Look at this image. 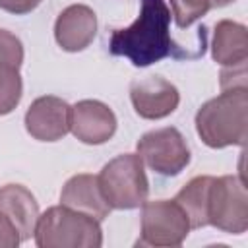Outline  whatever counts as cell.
I'll use <instances>...</instances> for the list:
<instances>
[{
  "instance_id": "6da1fadb",
  "label": "cell",
  "mask_w": 248,
  "mask_h": 248,
  "mask_svg": "<svg viewBox=\"0 0 248 248\" xmlns=\"http://www.w3.org/2000/svg\"><path fill=\"white\" fill-rule=\"evenodd\" d=\"M108 50L114 56L128 58L136 68L151 66L174 52L170 37V8L165 0H141L138 19L114 29L108 39Z\"/></svg>"
},
{
  "instance_id": "7a4b0ae2",
  "label": "cell",
  "mask_w": 248,
  "mask_h": 248,
  "mask_svg": "<svg viewBox=\"0 0 248 248\" xmlns=\"http://www.w3.org/2000/svg\"><path fill=\"white\" fill-rule=\"evenodd\" d=\"M248 128V91L246 87L225 89L209 99L196 112V132L207 147L223 149L244 145Z\"/></svg>"
},
{
  "instance_id": "3957f363",
  "label": "cell",
  "mask_w": 248,
  "mask_h": 248,
  "mask_svg": "<svg viewBox=\"0 0 248 248\" xmlns=\"http://www.w3.org/2000/svg\"><path fill=\"white\" fill-rule=\"evenodd\" d=\"M33 236L39 248H99L103 244L101 221L62 203L39 215Z\"/></svg>"
},
{
  "instance_id": "277c9868",
  "label": "cell",
  "mask_w": 248,
  "mask_h": 248,
  "mask_svg": "<svg viewBox=\"0 0 248 248\" xmlns=\"http://www.w3.org/2000/svg\"><path fill=\"white\" fill-rule=\"evenodd\" d=\"M97 178L110 209H136L147 200L149 182L138 153H122L110 159Z\"/></svg>"
},
{
  "instance_id": "5b68a950",
  "label": "cell",
  "mask_w": 248,
  "mask_h": 248,
  "mask_svg": "<svg viewBox=\"0 0 248 248\" xmlns=\"http://www.w3.org/2000/svg\"><path fill=\"white\" fill-rule=\"evenodd\" d=\"M207 223L231 234H242L248 229V194L244 180L234 174L213 176L209 188Z\"/></svg>"
},
{
  "instance_id": "8992f818",
  "label": "cell",
  "mask_w": 248,
  "mask_h": 248,
  "mask_svg": "<svg viewBox=\"0 0 248 248\" xmlns=\"http://www.w3.org/2000/svg\"><path fill=\"white\" fill-rule=\"evenodd\" d=\"M190 232V221L174 200L141 203L140 246H180Z\"/></svg>"
},
{
  "instance_id": "52a82bcc",
  "label": "cell",
  "mask_w": 248,
  "mask_h": 248,
  "mask_svg": "<svg viewBox=\"0 0 248 248\" xmlns=\"http://www.w3.org/2000/svg\"><path fill=\"white\" fill-rule=\"evenodd\" d=\"M138 155L157 174L176 176L190 163V147L174 126L143 134L138 141Z\"/></svg>"
},
{
  "instance_id": "ba28073f",
  "label": "cell",
  "mask_w": 248,
  "mask_h": 248,
  "mask_svg": "<svg viewBox=\"0 0 248 248\" xmlns=\"http://www.w3.org/2000/svg\"><path fill=\"white\" fill-rule=\"evenodd\" d=\"M130 101L138 116L145 120H161L176 110L180 93L176 85L163 76H147L132 81Z\"/></svg>"
},
{
  "instance_id": "9c48e42d",
  "label": "cell",
  "mask_w": 248,
  "mask_h": 248,
  "mask_svg": "<svg viewBox=\"0 0 248 248\" xmlns=\"http://www.w3.org/2000/svg\"><path fill=\"white\" fill-rule=\"evenodd\" d=\"M70 132L87 145H101L116 132V116L108 105L83 99L70 107Z\"/></svg>"
},
{
  "instance_id": "30bf717a",
  "label": "cell",
  "mask_w": 248,
  "mask_h": 248,
  "mask_svg": "<svg viewBox=\"0 0 248 248\" xmlns=\"http://www.w3.org/2000/svg\"><path fill=\"white\" fill-rule=\"evenodd\" d=\"M25 130L39 141H58L70 132V105L54 95L35 99L25 112Z\"/></svg>"
},
{
  "instance_id": "8fae6325",
  "label": "cell",
  "mask_w": 248,
  "mask_h": 248,
  "mask_svg": "<svg viewBox=\"0 0 248 248\" xmlns=\"http://www.w3.org/2000/svg\"><path fill=\"white\" fill-rule=\"evenodd\" d=\"M97 35V16L85 4H72L64 8L54 23V39L66 52H79L87 48Z\"/></svg>"
},
{
  "instance_id": "7c38bea8",
  "label": "cell",
  "mask_w": 248,
  "mask_h": 248,
  "mask_svg": "<svg viewBox=\"0 0 248 248\" xmlns=\"http://www.w3.org/2000/svg\"><path fill=\"white\" fill-rule=\"evenodd\" d=\"M60 203L74 211L85 213L97 221H103L110 213V205L107 203L101 192L99 178L95 174H85V172L66 180L60 192Z\"/></svg>"
},
{
  "instance_id": "4fadbf2b",
  "label": "cell",
  "mask_w": 248,
  "mask_h": 248,
  "mask_svg": "<svg viewBox=\"0 0 248 248\" xmlns=\"http://www.w3.org/2000/svg\"><path fill=\"white\" fill-rule=\"evenodd\" d=\"M211 56L223 68H240L248 60V33L242 23L221 19L213 27Z\"/></svg>"
},
{
  "instance_id": "5bb4252c",
  "label": "cell",
  "mask_w": 248,
  "mask_h": 248,
  "mask_svg": "<svg viewBox=\"0 0 248 248\" xmlns=\"http://www.w3.org/2000/svg\"><path fill=\"white\" fill-rule=\"evenodd\" d=\"M0 213L14 223L21 242L33 236L39 219V205L35 196L25 186L6 184L0 188Z\"/></svg>"
},
{
  "instance_id": "9a60e30c",
  "label": "cell",
  "mask_w": 248,
  "mask_h": 248,
  "mask_svg": "<svg viewBox=\"0 0 248 248\" xmlns=\"http://www.w3.org/2000/svg\"><path fill=\"white\" fill-rule=\"evenodd\" d=\"M213 176H194L176 196L174 202L182 207L190 221V229H202L207 227V205H209V188H211Z\"/></svg>"
},
{
  "instance_id": "2e32d148",
  "label": "cell",
  "mask_w": 248,
  "mask_h": 248,
  "mask_svg": "<svg viewBox=\"0 0 248 248\" xmlns=\"http://www.w3.org/2000/svg\"><path fill=\"white\" fill-rule=\"evenodd\" d=\"M23 81L19 68L0 66V116L10 114L21 101Z\"/></svg>"
},
{
  "instance_id": "e0dca14e",
  "label": "cell",
  "mask_w": 248,
  "mask_h": 248,
  "mask_svg": "<svg viewBox=\"0 0 248 248\" xmlns=\"http://www.w3.org/2000/svg\"><path fill=\"white\" fill-rule=\"evenodd\" d=\"M170 8H172L174 23L180 29H186L209 12L211 2L209 0H170Z\"/></svg>"
},
{
  "instance_id": "ac0fdd59",
  "label": "cell",
  "mask_w": 248,
  "mask_h": 248,
  "mask_svg": "<svg viewBox=\"0 0 248 248\" xmlns=\"http://www.w3.org/2000/svg\"><path fill=\"white\" fill-rule=\"evenodd\" d=\"M23 62V45L8 29H0V66L19 68Z\"/></svg>"
},
{
  "instance_id": "d6986e66",
  "label": "cell",
  "mask_w": 248,
  "mask_h": 248,
  "mask_svg": "<svg viewBox=\"0 0 248 248\" xmlns=\"http://www.w3.org/2000/svg\"><path fill=\"white\" fill-rule=\"evenodd\" d=\"M21 242V236L14 223L0 213V248H16Z\"/></svg>"
},
{
  "instance_id": "ffe728a7",
  "label": "cell",
  "mask_w": 248,
  "mask_h": 248,
  "mask_svg": "<svg viewBox=\"0 0 248 248\" xmlns=\"http://www.w3.org/2000/svg\"><path fill=\"white\" fill-rule=\"evenodd\" d=\"M43 0H0V10L16 14V16H23L33 12Z\"/></svg>"
},
{
  "instance_id": "44dd1931",
  "label": "cell",
  "mask_w": 248,
  "mask_h": 248,
  "mask_svg": "<svg viewBox=\"0 0 248 248\" xmlns=\"http://www.w3.org/2000/svg\"><path fill=\"white\" fill-rule=\"evenodd\" d=\"M209 2H211V6L223 8V6H227V4H231V2H234V0H209Z\"/></svg>"
}]
</instances>
